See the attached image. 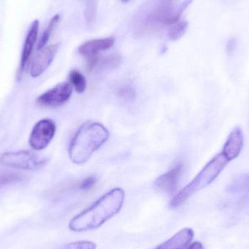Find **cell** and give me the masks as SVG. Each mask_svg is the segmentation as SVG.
Listing matches in <instances>:
<instances>
[{"label":"cell","mask_w":249,"mask_h":249,"mask_svg":"<svg viewBox=\"0 0 249 249\" xmlns=\"http://www.w3.org/2000/svg\"><path fill=\"white\" fill-rule=\"evenodd\" d=\"M125 197L124 190L115 188L104 195L92 206L71 219L69 228L73 232H86L102 227L121 212Z\"/></svg>","instance_id":"obj_1"},{"label":"cell","mask_w":249,"mask_h":249,"mask_svg":"<svg viewBox=\"0 0 249 249\" xmlns=\"http://www.w3.org/2000/svg\"><path fill=\"white\" fill-rule=\"evenodd\" d=\"M109 136L107 129L99 123L83 124L70 143V159L78 165L85 163L107 142Z\"/></svg>","instance_id":"obj_2"},{"label":"cell","mask_w":249,"mask_h":249,"mask_svg":"<svg viewBox=\"0 0 249 249\" xmlns=\"http://www.w3.org/2000/svg\"><path fill=\"white\" fill-rule=\"evenodd\" d=\"M228 162L229 161L222 153L218 154L212 158L194 179L174 196L170 203V207L171 209L179 207L195 193L212 184L227 166Z\"/></svg>","instance_id":"obj_3"},{"label":"cell","mask_w":249,"mask_h":249,"mask_svg":"<svg viewBox=\"0 0 249 249\" xmlns=\"http://www.w3.org/2000/svg\"><path fill=\"white\" fill-rule=\"evenodd\" d=\"M0 163L16 169L35 171L44 166L46 160L39 159L28 151H19L3 154L0 157Z\"/></svg>","instance_id":"obj_4"},{"label":"cell","mask_w":249,"mask_h":249,"mask_svg":"<svg viewBox=\"0 0 249 249\" xmlns=\"http://www.w3.org/2000/svg\"><path fill=\"white\" fill-rule=\"evenodd\" d=\"M115 42V37L109 36L88 41L80 45L78 53L87 59V68L89 71L97 67L100 53L112 48Z\"/></svg>","instance_id":"obj_5"},{"label":"cell","mask_w":249,"mask_h":249,"mask_svg":"<svg viewBox=\"0 0 249 249\" xmlns=\"http://www.w3.org/2000/svg\"><path fill=\"white\" fill-rule=\"evenodd\" d=\"M56 131V124L51 119H43L34 126L30 136L29 144L36 151L45 149L53 139Z\"/></svg>","instance_id":"obj_6"},{"label":"cell","mask_w":249,"mask_h":249,"mask_svg":"<svg viewBox=\"0 0 249 249\" xmlns=\"http://www.w3.org/2000/svg\"><path fill=\"white\" fill-rule=\"evenodd\" d=\"M72 90L71 83L67 82L59 83L51 90L40 95L36 99V102L47 107H57L70 100L72 94Z\"/></svg>","instance_id":"obj_7"},{"label":"cell","mask_w":249,"mask_h":249,"mask_svg":"<svg viewBox=\"0 0 249 249\" xmlns=\"http://www.w3.org/2000/svg\"><path fill=\"white\" fill-rule=\"evenodd\" d=\"M194 235L191 228H184L155 249H204L201 243L190 244Z\"/></svg>","instance_id":"obj_8"},{"label":"cell","mask_w":249,"mask_h":249,"mask_svg":"<svg viewBox=\"0 0 249 249\" xmlns=\"http://www.w3.org/2000/svg\"><path fill=\"white\" fill-rule=\"evenodd\" d=\"M58 48H59V44L57 43L45 47L43 49L41 50L40 52L35 57L31 65L30 74L32 77L35 78L39 77L48 70V67L53 61Z\"/></svg>","instance_id":"obj_9"},{"label":"cell","mask_w":249,"mask_h":249,"mask_svg":"<svg viewBox=\"0 0 249 249\" xmlns=\"http://www.w3.org/2000/svg\"><path fill=\"white\" fill-rule=\"evenodd\" d=\"M184 173V165L178 163L172 169L161 175L155 181V186L160 191L172 193L177 190L181 177Z\"/></svg>","instance_id":"obj_10"},{"label":"cell","mask_w":249,"mask_h":249,"mask_svg":"<svg viewBox=\"0 0 249 249\" xmlns=\"http://www.w3.org/2000/svg\"><path fill=\"white\" fill-rule=\"evenodd\" d=\"M39 20H35L31 25L29 28V32L26 35L25 39L24 45H23V51H22L21 58H20V67H19L18 77L20 79L25 67L32 55L35 48V43L37 39L38 32H39Z\"/></svg>","instance_id":"obj_11"},{"label":"cell","mask_w":249,"mask_h":249,"mask_svg":"<svg viewBox=\"0 0 249 249\" xmlns=\"http://www.w3.org/2000/svg\"><path fill=\"white\" fill-rule=\"evenodd\" d=\"M244 136L242 130L237 127L228 136L222 154L228 161L236 159L244 147Z\"/></svg>","instance_id":"obj_12"},{"label":"cell","mask_w":249,"mask_h":249,"mask_svg":"<svg viewBox=\"0 0 249 249\" xmlns=\"http://www.w3.org/2000/svg\"><path fill=\"white\" fill-rule=\"evenodd\" d=\"M193 0H185L178 7H169L165 9L163 11H160L158 18L162 23L165 24H174L179 20L180 16L183 12L191 4Z\"/></svg>","instance_id":"obj_13"},{"label":"cell","mask_w":249,"mask_h":249,"mask_svg":"<svg viewBox=\"0 0 249 249\" xmlns=\"http://www.w3.org/2000/svg\"><path fill=\"white\" fill-rule=\"evenodd\" d=\"M69 79L71 86L74 88L77 93H84L87 86V83L84 75L81 72L77 70H71L69 74Z\"/></svg>","instance_id":"obj_14"},{"label":"cell","mask_w":249,"mask_h":249,"mask_svg":"<svg viewBox=\"0 0 249 249\" xmlns=\"http://www.w3.org/2000/svg\"><path fill=\"white\" fill-rule=\"evenodd\" d=\"M188 22L187 20H181L172 24L168 30V37L171 40L177 41L181 39L186 33L188 27Z\"/></svg>","instance_id":"obj_15"},{"label":"cell","mask_w":249,"mask_h":249,"mask_svg":"<svg viewBox=\"0 0 249 249\" xmlns=\"http://www.w3.org/2000/svg\"><path fill=\"white\" fill-rule=\"evenodd\" d=\"M59 20V14L55 15V16L51 18V21H50L46 30L42 34V36H41L40 39H39V42H38L37 47H36L37 50H42L45 48V45H46L48 40H49L50 37H51L53 31L55 29L56 25L58 24Z\"/></svg>","instance_id":"obj_16"},{"label":"cell","mask_w":249,"mask_h":249,"mask_svg":"<svg viewBox=\"0 0 249 249\" xmlns=\"http://www.w3.org/2000/svg\"><path fill=\"white\" fill-rule=\"evenodd\" d=\"M122 61V57L119 53H113L105 58H99L97 66H102V67L108 69H115L119 67Z\"/></svg>","instance_id":"obj_17"},{"label":"cell","mask_w":249,"mask_h":249,"mask_svg":"<svg viewBox=\"0 0 249 249\" xmlns=\"http://www.w3.org/2000/svg\"><path fill=\"white\" fill-rule=\"evenodd\" d=\"M22 178H23V177L21 175L13 174V173L0 174V187H4V186L12 184V183L18 182V181H21Z\"/></svg>","instance_id":"obj_18"},{"label":"cell","mask_w":249,"mask_h":249,"mask_svg":"<svg viewBox=\"0 0 249 249\" xmlns=\"http://www.w3.org/2000/svg\"><path fill=\"white\" fill-rule=\"evenodd\" d=\"M60 249H96V245L90 241H77L67 244Z\"/></svg>","instance_id":"obj_19"},{"label":"cell","mask_w":249,"mask_h":249,"mask_svg":"<svg viewBox=\"0 0 249 249\" xmlns=\"http://www.w3.org/2000/svg\"><path fill=\"white\" fill-rule=\"evenodd\" d=\"M118 96L124 100H133L136 97V92L131 86H123L118 90Z\"/></svg>","instance_id":"obj_20"},{"label":"cell","mask_w":249,"mask_h":249,"mask_svg":"<svg viewBox=\"0 0 249 249\" xmlns=\"http://www.w3.org/2000/svg\"><path fill=\"white\" fill-rule=\"evenodd\" d=\"M96 181H97V179H96V177L90 176V177H88L87 178L83 179L80 182L79 187L82 190H89L96 184Z\"/></svg>","instance_id":"obj_21"},{"label":"cell","mask_w":249,"mask_h":249,"mask_svg":"<svg viewBox=\"0 0 249 249\" xmlns=\"http://www.w3.org/2000/svg\"><path fill=\"white\" fill-rule=\"evenodd\" d=\"M86 18L88 24L90 26L95 20V7L93 4H90L88 6L86 11Z\"/></svg>","instance_id":"obj_22"},{"label":"cell","mask_w":249,"mask_h":249,"mask_svg":"<svg viewBox=\"0 0 249 249\" xmlns=\"http://www.w3.org/2000/svg\"><path fill=\"white\" fill-rule=\"evenodd\" d=\"M121 1H123V2L125 3L127 2V1H130V0H121Z\"/></svg>","instance_id":"obj_23"}]
</instances>
